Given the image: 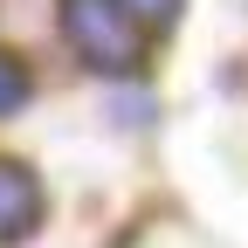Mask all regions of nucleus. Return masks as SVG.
<instances>
[{"instance_id":"f257e3e1","label":"nucleus","mask_w":248,"mask_h":248,"mask_svg":"<svg viewBox=\"0 0 248 248\" xmlns=\"http://www.w3.org/2000/svg\"><path fill=\"white\" fill-rule=\"evenodd\" d=\"M62 35H69V48L90 69H104V76H131L138 55H145L138 21L124 14L117 0H62Z\"/></svg>"},{"instance_id":"f03ea898","label":"nucleus","mask_w":248,"mask_h":248,"mask_svg":"<svg viewBox=\"0 0 248 248\" xmlns=\"http://www.w3.org/2000/svg\"><path fill=\"white\" fill-rule=\"evenodd\" d=\"M42 228V179L21 159H0V248H14Z\"/></svg>"},{"instance_id":"7ed1b4c3","label":"nucleus","mask_w":248,"mask_h":248,"mask_svg":"<svg viewBox=\"0 0 248 248\" xmlns=\"http://www.w3.org/2000/svg\"><path fill=\"white\" fill-rule=\"evenodd\" d=\"M28 90H35V76H28V62L0 48V117H14V110L28 104Z\"/></svg>"},{"instance_id":"20e7f679","label":"nucleus","mask_w":248,"mask_h":248,"mask_svg":"<svg viewBox=\"0 0 248 248\" xmlns=\"http://www.w3.org/2000/svg\"><path fill=\"white\" fill-rule=\"evenodd\" d=\"M124 14H131L138 28H172L179 21V0H117Z\"/></svg>"}]
</instances>
